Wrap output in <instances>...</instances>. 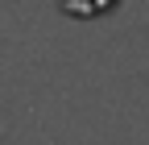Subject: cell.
Here are the masks:
<instances>
[{
    "mask_svg": "<svg viewBox=\"0 0 149 145\" xmlns=\"http://www.w3.org/2000/svg\"><path fill=\"white\" fill-rule=\"evenodd\" d=\"M120 0H58V8L74 21H91V17H108Z\"/></svg>",
    "mask_w": 149,
    "mask_h": 145,
    "instance_id": "6da1fadb",
    "label": "cell"
}]
</instances>
